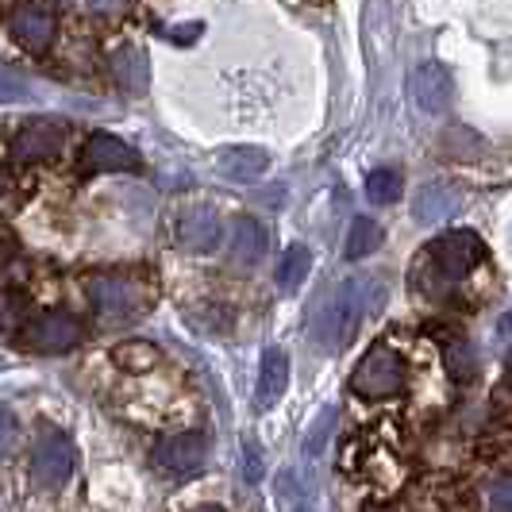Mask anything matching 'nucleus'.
Segmentation results:
<instances>
[{"mask_svg":"<svg viewBox=\"0 0 512 512\" xmlns=\"http://www.w3.org/2000/svg\"><path fill=\"white\" fill-rule=\"evenodd\" d=\"M482 262H486V243L474 231H447L416 255L409 282L428 301H451L478 274Z\"/></svg>","mask_w":512,"mask_h":512,"instance_id":"f257e3e1","label":"nucleus"},{"mask_svg":"<svg viewBox=\"0 0 512 512\" xmlns=\"http://www.w3.org/2000/svg\"><path fill=\"white\" fill-rule=\"evenodd\" d=\"M366 289H370L366 278H351V282L339 285L335 297L328 301L320 324H316V343H320L328 355L343 351V347L355 339L362 316H366Z\"/></svg>","mask_w":512,"mask_h":512,"instance_id":"f03ea898","label":"nucleus"},{"mask_svg":"<svg viewBox=\"0 0 512 512\" xmlns=\"http://www.w3.org/2000/svg\"><path fill=\"white\" fill-rule=\"evenodd\" d=\"M409 382V366L405 359L393 351V347H370L362 362L355 366V374H351V389L366 397V401H385V397H397L401 389Z\"/></svg>","mask_w":512,"mask_h":512,"instance_id":"7ed1b4c3","label":"nucleus"},{"mask_svg":"<svg viewBox=\"0 0 512 512\" xmlns=\"http://www.w3.org/2000/svg\"><path fill=\"white\" fill-rule=\"evenodd\" d=\"M85 293H89L93 308L101 312L108 324L131 320V316H139L143 308L151 305L147 285L139 282V278H131V274H93L89 285H85Z\"/></svg>","mask_w":512,"mask_h":512,"instance_id":"20e7f679","label":"nucleus"},{"mask_svg":"<svg viewBox=\"0 0 512 512\" xmlns=\"http://www.w3.org/2000/svg\"><path fill=\"white\" fill-rule=\"evenodd\" d=\"M158 470L166 474V478H174V482H185V478H193L197 470H205L208 462V439L201 432H181V436L166 439L162 447H158Z\"/></svg>","mask_w":512,"mask_h":512,"instance_id":"39448f33","label":"nucleus"},{"mask_svg":"<svg viewBox=\"0 0 512 512\" xmlns=\"http://www.w3.org/2000/svg\"><path fill=\"white\" fill-rule=\"evenodd\" d=\"M81 339H85V328L70 312H47L27 328V347L39 355H66Z\"/></svg>","mask_w":512,"mask_h":512,"instance_id":"423d86ee","label":"nucleus"},{"mask_svg":"<svg viewBox=\"0 0 512 512\" xmlns=\"http://www.w3.org/2000/svg\"><path fill=\"white\" fill-rule=\"evenodd\" d=\"M31 474L35 482L47 489L66 486V478L74 474V447L70 439L58 436V432H47V436L35 443V455H31Z\"/></svg>","mask_w":512,"mask_h":512,"instance_id":"0eeeda50","label":"nucleus"},{"mask_svg":"<svg viewBox=\"0 0 512 512\" xmlns=\"http://www.w3.org/2000/svg\"><path fill=\"white\" fill-rule=\"evenodd\" d=\"M62 124H54V120H31L24 128L16 131V139H12V162H47L54 154L62 151Z\"/></svg>","mask_w":512,"mask_h":512,"instance_id":"6e6552de","label":"nucleus"},{"mask_svg":"<svg viewBox=\"0 0 512 512\" xmlns=\"http://www.w3.org/2000/svg\"><path fill=\"white\" fill-rule=\"evenodd\" d=\"M81 166L89 170V174H112V170H139V154L131 151L124 139H116V135H89L85 139V147H81Z\"/></svg>","mask_w":512,"mask_h":512,"instance_id":"1a4fd4ad","label":"nucleus"},{"mask_svg":"<svg viewBox=\"0 0 512 512\" xmlns=\"http://www.w3.org/2000/svg\"><path fill=\"white\" fill-rule=\"evenodd\" d=\"M409 93L420 112H443L451 104V93H455V81L451 74L439 66V62H424L416 66L409 77Z\"/></svg>","mask_w":512,"mask_h":512,"instance_id":"9d476101","label":"nucleus"},{"mask_svg":"<svg viewBox=\"0 0 512 512\" xmlns=\"http://www.w3.org/2000/svg\"><path fill=\"white\" fill-rule=\"evenodd\" d=\"M462 212V193L455 185H447V181H432V185H424L420 193H416V205H412V216H416V224H447V220H455Z\"/></svg>","mask_w":512,"mask_h":512,"instance_id":"9b49d317","label":"nucleus"},{"mask_svg":"<svg viewBox=\"0 0 512 512\" xmlns=\"http://www.w3.org/2000/svg\"><path fill=\"white\" fill-rule=\"evenodd\" d=\"M285 385H289V355L282 347H266L262 362H258V385H255V405L262 412L274 409L285 397Z\"/></svg>","mask_w":512,"mask_h":512,"instance_id":"f8f14e48","label":"nucleus"},{"mask_svg":"<svg viewBox=\"0 0 512 512\" xmlns=\"http://www.w3.org/2000/svg\"><path fill=\"white\" fill-rule=\"evenodd\" d=\"M220 216H216V208L208 205H197L189 208L185 216H181L178 224V239L185 251H193V255H208L216 243H220Z\"/></svg>","mask_w":512,"mask_h":512,"instance_id":"ddd939ff","label":"nucleus"},{"mask_svg":"<svg viewBox=\"0 0 512 512\" xmlns=\"http://www.w3.org/2000/svg\"><path fill=\"white\" fill-rule=\"evenodd\" d=\"M266 243H270L266 228H262L258 220H251V216H239V220H235V228H231L228 255H231V262H235V266L251 270V266H258V262H262V255H266Z\"/></svg>","mask_w":512,"mask_h":512,"instance_id":"4468645a","label":"nucleus"},{"mask_svg":"<svg viewBox=\"0 0 512 512\" xmlns=\"http://www.w3.org/2000/svg\"><path fill=\"white\" fill-rule=\"evenodd\" d=\"M216 170L228 181H258L270 170V154L262 147H224L216 154Z\"/></svg>","mask_w":512,"mask_h":512,"instance_id":"2eb2a0df","label":"nucleus"},{"mask_svg":"<svg viewBox=\"0 0 512 512\" xmlns=\"http://www.w3.org/2000/svg\"><path fill=\"white\" fill-rule=\"evenodd\" d=\"M12 35L24 43L27 51H47L54 39V16L39 4H27L12 16Z\"/></svg>","mask_w":512,"mask_h":512,"instance_id":"dca6fc26","label":"nucleus"},{"mask_svg":"<svg viewBox=\"0 0 512 512\" xmlns=\"http://www.w3.org/2000/svg\"><path fill=\"white\" fill-rule=\"evenodd\" d=\"M443 366H447V378L455 385H470L478 378V370H482V359H478V351L466 343V339H447L443 343Z\"/></svg>","mask_w":512,"mask_h":512,"instance_id":"f3484780","label":"nucleus"},{"mask_svg":"<svg viewBox=\"0 0 512 512\" xmlns=\"http://www.w3.org/2000/svg\"><path fill=\"white\" fill-rule=\"evenodd\" d=\"M385 231L378 220H370V216H355V224L347 231V243H343V255L351 258V262H359V258L374 255L378 247H382Z\"/></svg>","mask_w":512,"mask_h":512,"instance_id":"a211bd4d","label":"nucleus"},{"mask_svg":"<svg viewBox=\"0 0 512 512\" xmlns=\"http://www.w3.org/2000/svg\"><path fill=\"white\" fill-rule=\"evenodd\" d=\"M112 70H116V81H120L128 93H143V89H147V54L139 51V47L116 51Z\"/></svg>","mask_w":512,"mask_h":512,"instance_id":"6ab92c4d","label":"nucleus"},{"mask_svg":"<svg viewBox=\"0 0 512 512\" xmlns=\"http://www.w3.org/2000/svg\"><path fill=\"white\" fill-rule=\"evenodd\" d=\"M308 270H312V255H308V247L305 243H293V247L282 255V262H278V285H282L285 293H297V289L305 285Z\"/></svg>","mask_w":512,"mask_h":512,"instance_id":"aec40b11","label":"nucleus"},{"mask_svg":"<svg viewBox=\"0 0 512 512\" xmlns=\"http://www.w3.org/2000/svg\"><path fill=\"white\" fill-rule=\"evenodd\" d=\"M112 359L120 370H131V374H147L158 366V347L151 343H143V339H131V343H120L116 351H112Z\"/></svg>","mask_w":512,"mask_h":512,"instance_id":"412c9836","label":"nucleus"},{"mask_svg":"<svg viewBox=\"0 0 512 512\" xmlns=\"http://www.w3.org/2000/svg\"><path fill=\"white\" fill-rule=\"evenodd\" d=\"M401 193H405V178L397 170H374L366 178V197L374 205H393V201H401Z\"/></svg>","mask_w":512,"mask_h":512,"instance_id":"4be33fe9","label":"nucleus"},{"mask_svg":"<svg viewBox=\"0 0 512 512\" xmlns=\"http://www.w3.org/2000/svg\"><path fill=\"white\" fill-rule=\"evenodd\" d=\"M24 312H27L24 293H16V289H0V328H16V324L24 320Z\"/></svg>","mask_w":512,"mask_h":512,"instance_id":"5701e85b","label":"nucleus"},{"mask_svg":"<svg viewBox=\"0 0 512 512\" xmlns=\"http://www.w3.org/2000/svg\"><path fill=\"white\" fill-rule=\"evenodd\" d=\"M16 443H20V424H16V412L0 405V459H4V455H12V451H16Z\"/></svg>","mask_w":512,"mask_h":512,"instance_id":"b1692460","label":"nucleus"},{"mask_svg":"<svg viewBox=\"0 0 512 512\" xmlns=\"http://www.w3.org/2000/svg\"><path fill=\"white\" fill-rule=\"evenodd\" d=\"M489 509L512 512V474L509 478H497V482L489 486Z\"/></svg>","mask_w":512,"mask_h":512,"instance_id":"393cba45","label":"nucleus"},{"mask_svg":"<svg viewBox=\"0 0 512 512\" xmlns=\"http://www.w3.org/2000/svg\"><path fill=\"white\" fill-rule=\"evenodd\" d=\"M27 97V81H20L16 74L0 70V104L4 101H24Z\"/></svg>","mask_w":512,"mask_h":512,"instance_id":"a878e982","label":"nucleus"},{"mask_svg":"<svg viewBox=\"0 0 512 512\" xmlns=\"http://www.w3.org/2000/svg\"><path fill=\"white\" fill-rule=\"evenodd\" d=\"M197 35H201V24H185L174 31V43H193Z\"/></svg>","mask_w":512,"mask_h":512,"instance_id":"bb28decb","label":"nucleus"},{"mask_svg":"<svg viewBox=\"0 0 512 512\" xmlns=\"http://www.w3.org/2000/svg\"><path fill=\"white\" fill-rule=\"evenodd\" d=\"M128 0H89V8H97V12H120Z\"/></svg>","mask_w":512,"mask_h":512,"instance_id":"cd10ccee","label":"nucleus"},{"mask_svg":"<svg viewBox=\"0 0 512 512\" xmlns=\"http://www.w3.org/2000/svg\"><path fill=\"white\" fill-rule=\"evenodd\" d=\"M8 255H12V235L0 228V266L8 262Z\"/></svg>","mask_w":512,"mask_h":512,"instance_id":"c85d7f7f","label":"nucleus"},{"mask_svg":"<svg viewBox=\"0 0 512 512\" xmlns=\"http://www.w3.org/2000/svg\"><path fill=\"white\" fill-rule=\"evenodd\" d=\"M197 512H224L220 505H205V509H197Z\"/></svg>","mask_w":512,"mask_h":512,"instance_id":"c756f323","label":"nucleus"},{"mask_svg":"<svg viewBox=\"0 0 512 512\" xmlns=\"http://www.w3.org/2000/svg\"><path fill=\"white\" fill-rule=\"evenodd\" d=\"M0 193H4V174H0Z\"/></svg>","mask_w":512,"mask_h":512,"instance_id":"7c9ffc66","label":"nucleus"},{"mask_svg":"<svg viewBox=\"0 0 512 512\" xmlns=\"http://www.w3.org/2000/svg\"><path fill=\"white\" fill-rule=\"evenodd\" d=\"M509 374H512V351H509Z\"/></svg>","mask_w":512,"mask_h":512,"instance_id":"2f4dec72","label":"nucleus"},{"mask_svg":"<svg viewBox=\"0 0 512 512\" xmlns=\"http://www.w3.org/2000/svg\"><path fill=\"white\" fill-rule=\"evenodd\" d=\"M297 512H308V509H297Z\"/></svg>","mask_w":512,"mask_h":512,"instance_id":"473e14b6","label":"nucleus"}]
</instances>
